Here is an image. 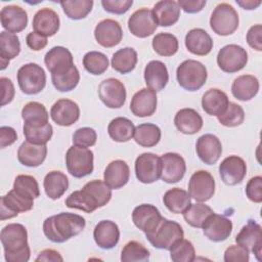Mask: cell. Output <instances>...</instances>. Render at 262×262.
Segmentation results:
<instances>
[{"mask_svg":"<svg viewBox=\"0 0 262 262\" xmlns=\"http://www.w3.org/2000/svg\"><path fill=\"white\" fill-rule=\"evenodd\" d=\"M217 118L220 124L225 127H236L244 122L245 112L241 105L229 102L226 110Z\"/></svg>","mask_w":262,"mask_h":262,"instance_id":"f5cc1de1","label":"cell"},{"mask_svg":"<svg viewBox=\"0 0 262 262\" xmlns=\"http://www.w3.org/2000/svg\"><path fill=\"white\" fill-rule=\"evenodd\" d=\"M247 42L250 47L257 51L262 50V26L260 24L252 26L247 33Z\"/></svg>","mask_w":262,"mask_h":262,"instance_id":"680465c9","label":"cell"},{"mask_svg":"<svg viewBox=\"0 0 262 262\" xmlns=\"http://www.w3.org/2000/svg\"><path fill=\"white\" fill-rule=\"evenodd\" d=\"M93 237L99 248L108 250L118 244L120 238V230L114 221L101 220L94 228Z\"/></svg>","mask_w":262,"mask_h":262,"instance_id":"83f0119b","label":"cell"},{"mask_svg":"<svg viewBox=\"0 0 262 262\" xmlns=\"http://www.w3.org/2000/svg\"><path fill=\"white\" fill-rule=\"evenodd\" d=\"M100 100L110 108H120L126 101V88L124 84L115 78L103 80L98 86Z\"/></svg>","mask_w":262,"mask_h":262,"instance_id":"7c38bea8","label":"cell"},{"mask_svg":"<svg viewBox=\"0 0 262 262\" xmlns=\"http://www.w3.org/2000/svg\"><path fill=\"white\" fill-rule=\"evenodd\" d=\"M196 155L207 165H214L222 154V145L219 138L213 134H204L195 143Z\"/></svg>","mask_w":262,"mask_h":262,"instance_id":"603a6c76","label":"cell"},{"mask_svg":"<svg viewBox=\"0 0 262 262\" xmlns=\"http://www.w3.org/2000/svg\"><path fill=\"white\" fill-rule=\"evenodd\" d=\"M66 15L71 19L85 18L93 7L92 0H66L59 2Z\"/></svg>","mask_w":262,"mask_h":262,"instance_id":"f6af8a7d","label":"cell"},{"mask_svg":"<svg viewBox=\"0 0 262 262\" xmlns=\"http://www.w3.org/2000/svg\"><path fill=\"white\" fill-rule=\"evenodd\" d=\"M13 189L18 193L31 199H37L40 195L38 182L31 175H17L14 179Z\"/></svg>","mask_w":262,"mask_h":262,"instance_id":"816d5d0a","label":"cell"},{"mask_svg":"<svg viewBox=\"0 0 262 262\" xmlns=\"http://www.w3.org/2000/svg\"><path fill=\"white\" fill-rule=\"evenodd\" d=\"M51 81L53 86L61 92H68L74 90L79 81L80 74L76 66H73L68 72L59 75H51Z\"/></svg>","mask_w":262,"mask_h":262,"instance_id":"7dc6e473","label":"cell"},{"mask_svg":"<svg viewBox=\"0 0 262 262\" xmlns=\"http://www.w3.org/2000/svg\"><path fill=\"white\" fill-rule=\"evenodd\" d=\"M130 110L136 117L144 118L154 115L157 110V94L150 88L137 91L130 102Z\"/></svg>","mask_w":262,"mask_h":262,"instance_id":"cb8c5ba5","label":"cell"},{"mask_svg":"<svg viewBox=\"0 0 262 262\" xmlns=\"http://www.w3.org/2000/svg\"><path fill=\"white\" fill-rule=\"evenodd\" d=\"M83 66L92 75H101L108 68V59L99 51H89L83 57Z\"/></svg>","mask_w":262,"mask_h":262,"instance_id":"681fc988","label":"cell"},{"mask_svg":"<svg viewBox=\"0 0 262 262\" xmlns=\"http://www.w3.org/2000/svg\"><path fill=\"white\" fill-rule=\"evenodd\" d=\"M250 252L239 245H232L224 252L225 262H248Z\"/></svg>","mask_w":262,"mask_h":262,"instance_id":"11a10c76","label":"cell"},{"mask_svg":"<svg viewBox=\"0 0 262 262\" xmlns=\"http://www.w3.org/2000/svg\"><path fill=\"white\" fill-rule=\"evenodd\" d=\"M154 50L162 56H172L178 51V39L170 33L157 34L151 42Z\"/></svg>","mask_w":262,"mask_h":262,"instance_id":"ee69618b","label":"cell"},{"mask_svg":"<svg viewBox=\"0 0 262 262\" xmlns=\"http://www.w3.org/2000/svg\"><path fill=\"white\" fill-rule=\"evenodd\" d=\"M93 152L87 147L73 145L66 154V165L69 173L82 178L93 172Z\"/></svg>","mask_w":262,"mask_h":262,"instance_id":"52a82bcc","label":"cell"},{"mask_svg":"<svg viewBox=\"0 0 262 262\" xmlns=\"http://www.w3.org/2000/svg\"><path fill=\"white\" fill-rule=\"evenodd\" d=\"M34 206V199L18 193L13 188L1 198L0 218L1 220L10 219L21 212L30 211Z\"/></svg>","mask_w":262,"mask_h":262,"instance_id":"8fae6325","label":"cell"},{"mask_svg":"<svg viewBox=\"0 0 262 262\" xmlns=\"http://www.w3.org/2000/svg\"><path fill=\"white\" fill-rule=\"evenodd\" d=\"M161 158L152 152H144L135 161V175L137 179L145 184L152 183L161 178Z\"/></svg>","mask_w":262,"mask_h":262,"instance_id":"30bf717a","label":"cell"},{"mask_svg":"<svg viewBox=\"0 0 262 262\" xmlns=\"http://www.w3.org/2000/svg\"><path fill=\"white\" fill-rule=\"evenodd\" d=\"M94 36L98 44L105 48H111L121 42L123 30L117 20L105 18L96 25Z\"/></svg>","mask_w":262,"mask_h":262,"instance_id":"ac0fdd59","label":"cell"},{"mask_svg":"<svg viewBox=\"0 0 262 262\" xmlns=\"http://www.w3.org/2000/svg\"><path fill=\"white\" fill-rule=\"evenodd\" d=\"M215 192V180L213 176L205 170L194 172L188 182V193L190 198L198 202L210 200Z\"/></svg>","mask_w":262,"mask_h":262,"instance_id":"4fadbf2b","label":"cell"},{"mask_svg":"<svg viewBox=\"0 0 262 262\" xmlns=\"http://www.w3.org/2000/svg\"><path fill=\"white\" fill-rule=\"evenodd\" d=\"M112 198V190L104 181L95 179L87 182L82 189L73 191L66 200V206L71 209L92 213L97 208L105 206Z\"/></svg>","mask_w":262,"mask_h":262,"instance_id":"6da1fadb","label":"cell"},{"mask_svg":"<svg viewBox=\"0 0 262 262\" xmlns=\"http://www.w3.org/2000/svg\"><path fill=\"white\" fill-rule=\"evenodd\" d=\"M151 11L157 24L161 27H169L176 24L180 16V7L173 0L157 2Z\"/></svg>","mask_w":262,"mask_h":262,"instance_id":"d6a6232c","label":"cell"},{"mask_svg":"<svg viewBox=\"0 0 262 262\" xmlns=\"http://www.w3.org/2000/svg\"><path fill=\"white\" fill-rule=\"evenodd\" d=\"M162 215L158 208L150 204H142L134 208L132 221L134 225L145 234L151 232L162 220Z\"/></svg>","mask_w":262,"mask_h":262,"instance_id":"d6986e66","label":"cell"},{"mask_svg":"<svg viewBox=\"0 0 262 262\" xmlns=\"http://www.w3.org/2000/svg\"><path fill=\"white\" fill-rule=\"evenodd\" d=\"M204 234L212 242L225 241L232 231V222L223 215L212 213L202 226Z\"/></svg>","mask_w":262,"mask_h":262,"instance_id":"2e32d148","label":"cell"},{"mask_svg":"<svg viewBox=\"0 0 262 262\" xmlns=\"http://www.w3.org/2000/svg\"><path fill=\"white\" fill-rule=\"evenodd\" d=\"M36 262H62L63 258L61 257V255L52 249H46L43 250L39 253V255L37 256Z\"/></svg>","mask_w":262,"mask_h":262,"instance_id":"e7e4bbea","label":"cell"},{"mask_svg":"<svg viewBox=\"0 0 262 262\" xmlns=\"http://www.w3.org/2000/svg\"><path fill=\"white\" fill-rule=\"evenodd\" d=\"M189 193L179 187L167 190L163 196V203L166 208L175 214H182L190 205Z\"/></svg>","mask_w":262,"mask_h":262,"instance_id":"74e56055","label":"cell"},{"mask_svg":"<svg viewBox=\"0 0 262 262\" xmlns=\"http://www.w3.org/2000/svg\"><path fill=\"white\" fill-rule=\"evenodd\" d=\"M59 16L51 8H42L38 10L33 18V29L45 37L53 36L57 33L59 29Z\"/></svg>","mask_w":262,"mask_h":262,"instance_id":"484cf974","label":"cell"},{"mask_svg":"<svg viewBox=\"0 0 262 262\" xmlns=\"http://www.w3.org/2000/svg\"><path fill=\"white\" fill-rule=\"evenodd\" d=\"M238 14L228 3L218 4L210 17V27L214 33L220 36L233 34L238 28Z\"/></svg>","mask_w":262,"mask_h":262,"instance_id":"8992f818","label":"cell"},{"mask_svg":"<svg viewBox=\"0 0 262 262\" xmlns=\"http://www.w3.org/2000/svg\"><path fill=\"white\" fill-rule=\"evenodd\" d=\"M158 24L154 17L152 11L147 8H141L134 11L128 19L129 31L138 38H145L154 34Z\"/></svg>","mask_w":262,"mask_h":262,"instance_id":"9a60e30c","label":"cell"},{"mask_svg":"<svg viewBox=\"0 0 262 262\" xmlns=\"http://www.w3.org/2000/svg\"><path fill=\"white\" fill-rule=\"evenodd\" d=\"M237 5H239L242 8L244 9H248V10H252V9H256L260 4H261V1L258 0V1H253V0H245V1H239L237 0L236 1Z\"/></svg>","mask_w":262,"mask_h":262,"instance_id":"03108f58","label":"cell"},{"mask_svg":"<svg viewBox=\"0 0 262 262\" xmlns=\"http://www.w3.org/2000/svg\"><path fill=\"white\" fill-rule=\"evenodd\" d=\"M246 194L254 203L262 202V177L255 176L251 178L246 185Z\"/></svg>","mask_w":262,"mask_h":262,"instance_id":"9f6ffc18","label":"cell"},{"mask_svg":"<svg viewBox=\"0 0 262 262\" xmlns=\"http://www.w3.org/2000/svg\"><path fill=\"white\" fill-rule=\"evenodd\" d=\"M97 134L94 129L90 127H83L77 129L73 134V143L75 145L89 147L96 143Z\"/></svg>","mask_w":262,"mask_h":262,"instance_id":"db71d44e","label":"cell"},{"mask_svg":"<svg viewBox=\"0 0 262 262\" xmlns=\"http://www.w3.org/2000/svg\"><path fill=\"white\" fill-rule=\"evenodd\" d=\"M208 73L206 67L194 59L181 62L176 70V78L179 85L187 91L201 89L207 81Z\"/></svg>","mask_w":262,"mask_h":262,"instance_id":"5b68a950","label":"cell"},{"mask_svg":"<svg viewBox=\"0 0 262 262\" xmlns=\"http://www.w3.org/2000/svg\"><path fill=\"white\" fill-rule=\"evenodd\" d=\"M174 124L181 133L192 135L202 129L203 119L195 110L185 107L176 113Z\"/></svg>","mask_w":262,"mask_h":262,"instance_id":"4dcf8cb0","label":"cell"},{"mask_svg":"<svg viewBox=\"0 0 262 262\" xmlns=\"http://www.w3.org/2000/svg\"><path fill=\"white\" fill-rule=\"evenodd\" d=\"M0 19L2 27L10 33H18L28 25L27 11L17 5H7L1 9Z\"/></svg>","mask_w":262,"mask_h":262,"instance_id":"d4e9b609","label":"cell"},{"mask_svg":"<svg viewBox=\"0 0 262 262\" xmlns=\"http://www.w3.org/2000/svg\"><path fill=\"white\" fill-rule=\"evenodd\" d=\"M20 52V42L17 35L2 31L0 33V60L1 70H4L9 60L16 57Z\"/></svg>","mask_w":262,"mask_h":262,"instance_id":"d590c367","label":"cell"},{"mask_svg":"<svg viewBox=\"0 0 262 262\" xmlns=\"http://www.w3.org/2000/svg\"><path fill=\"white\" fill-rule=\"evenodd\" d=\"M145 235L152 247L170 250L174 244L183 238L184 232L178 222L162 218L157 227Z\"/></svg>","mask_w":262,"mask_h":262,"instance_id":"277c9868","label":"cell"},{"mask_svg":"<svg viewBox=\"0 0 262 262\" xmlns=\"http://www.w3.org/2000/svg\"><path fill=\"white\" fill-rule=\"evenodd\" d=\"M132 0H102L101 5L103 9L110 13L123 14L132 6Z\"/></svg>","mask_w":262,"mask_h":262,"instance_id":"6f0895ef","label":"cell"},{"mask_svg":"<svg viewBox=\"0 0 262 262\" xmlns=\"http://www.w3.org/2000/svg\"><path fill=\"white\" fill-rule=\"evenodd\" d=\"M44 62L51 75L66 73L75 66L71 51L63 46H55L51 48L45 54Z\"/></svg>","mask_w":262,"mask_h":262,"instance_id":"7402d4cb","label":"cell"},{"mask_svg":"<svg viewBox=\"0 0 262 262\" xmlns=\"http://www.w3.org/2000/svg\"><path fill=\"white\" fill-rule=\"evenodd\" d=\"M27 45L34 51L42 50L47 45V37L37 33V32H31L26 37Z\"/></svg>","mask_w":262,"mask_h":262,"instance_id":"91938a15","label":"cell"},{"mask_svg":"<svg viewBox=\"0 0 262 262\" xmlns=\"http://www.w3.org/2000/svg\"><path fill=\"white\" fill-rule=\"evenodd\" d=\"M50 117L59 126H71L79 120L80 108L75 101L62 98L51 106Z\"/></svg>","mask_w":262,"mask_h":262,"instance_id":"44dd1931","label":"cell"},{"mask_svg":"<svg viewBox=\"0 0 262 262\" xmlns=\"http://www.w3.org/2000/svg\"><path fill=\"white\" fill-rule=\"evenodd\" d=\"M235 242L249 252L254 253L256 258L261 261L262 229L258 223H256L254 220H249L248 223L236 234Z\"/></svg>","mask_w":262,"mask_h":262,"instance_id":"5bb4252c","label":"cell"},{"mask_svg":"<svg viewBox=\"0 0 262 262\" xmlns=\"http://www.w3.org/2000/svg\"><path fill=\"white\" fill-rule=\"evenodd\" d=\"M178 5L187 13L200 12L206 5V0H179Z\"/></svg>","mask_w":262,"mask_h":262,"instance_id":"be15d7a7","label":"cell"},{"mask_svg":"<svg viewBox=\"0 0 262 262\" xmlns=\"http://www.w3.org/2000/svg\"><path fill=\"white\" fill-rule=\"evenodd\" d=\"M248 62L246 49L236 44L222 47L217 54V64L225 73H235L245 68Z\"/></svg>","mask_w":262,"mask_h":262,"instance_id":"9c48e42d","label":"cell"},{"mask_svg":"<svg viewBox=\"0 0 262 262\" xmlns=\"http://www.w3.org/2000/svg\"><path fill=\"white\" fill-rule=\"evenodd\" d=\"M24 134L29 142L35 144H46L52 137L53 128L51 124L47 123L42 126H32L24 124Z\"/></svg>","mask_w":262,"mask_h":262,"instance_id":"bcb514c9","label":"cell"},{"mask_svg":"<svg viewBox=\"0 0 262 262\" xmlns=\"http://www.w3.org/2000/svg\"><path fill=\"white\" fill-rule=\"evenodd\" d=\"M47 146L46 144H35L24 141L17 150L18 162L27 167H38L46 159Z\"/></svg>","mask_w":262,"mask_h":262,"instance_id":"f1b7e54d","label":"cell"},{"mask_svg":"<svg viewBox=\"0 0 262 262\" xmlns=\"http://www.w3.org/2000/svg\"><path fill=\"white\" fill-rule=\"evenodd\" d=\"M85 219L74 213L61 212L45 219L43 232L53 243H64L85 228Z\"/></svg>","mask_w":262,"mask_h":262,"instance_id":"7a4b0ae2","label":"cell"},{"mask_svg":"<svg viewBox=\"0 0 262 262\" xmlns=\"http://www.w3.org/2000/svg\"><path fill=\"white\" fill-rule=\"evenodd\" d=\"M162 174L161 178L167 183L180 181L186 171L184 159L176 152H167L161 157Z\"/></svg>","mask_w":262,"mask_h":262,"instance_id":"ffe728a7","label":"cell"},{"mask_svg":"<svg viewBox=\"0 0 262 262\" xmlns=\"http://www.w3.org/2000/svg\"><path fill=\"white\" fill-rule=\"evenodd\" d=\"M259 91V81L253 75L238 76L231 85L232 95L241 101H249Z\"/></svg>","mask_w":262,"mask_h":262,"instance_id":"836d02e7","label":"cell"},{"mask_svg":"<svg viewBox=\"0 0 262 262\" xmlns=\"http://www.w3.org/2000/svg\"><path fill=\"white\" fill-rule=\"evenodd\" d=\"M48 112L46 107L37 101L28 102L21 110V118L25 124L42 126L48 123Z\"/></svg>","mask_w":262,"mask_h":262,"instance_id":"b9f144b4","label":"cell"},{"mask_svg":"<svg viewBox=\"0 0 262 262\" xmlns=\"http://www.w3.org/2000/svg\"><path fill=\"white\" fill-rule=\"evenodd\" d=\"M219 173L225 184L236 185L243 181L247 174L246 162L241 157L229 156L219 165Z\"/></svg>","mask_w":262,"mask_h":262,"instance_id":"e0dca14e","label":"cell"},{"mask_svg":"<svg viewBox=\"0 0 262 262\" xmlns=\"http://www.w3.org/2000/svg\"><path fill=\"white\" fill-rule=\"evenodd\" d=\"M134 140L143 147H152L161 139V129L151 123H143L135 127Z\"/></svg>","mask_w":262,"mask_h":262,"instance_id":"60d3db41","label":"cell"},{"mask_svg":"<svg viewBox=\"0 0 262 262\" xmlns=\"http://www.w3.org/2000/svg\"><path fill=\"white\" fill-rule=\"evenodd\" d=\"M17 83L25 94H38L46 85V74L39 64L34 62L26 63L17 71Z\"/></svg>","mask_w":262,"mask_h":262,"instance_id":"ba28073f","label":"cell"},{"mask_svg":"<svg viewBox=\"0 0 262 262\" xmlns=\"http://www.w3.org/2000/svg\"><path fill=\"white\" fill-rule=\"evenodd\" d=\"M229 103L225 92L217 88H211L202 97V107L210 116H220Z\"/></svg>","mask_w":262,"mask_h":262,"instance_id":"e575fe53","label":"cell"},{"mask_svg":"<svg viewBox=\"0 0 262 262\" xmlns=\"http://www.w3.org/2000/svg\"><path fill=\"white\" fill-rule=\"evenodd\" d=\"M17 139V135L15 130L9 126H2L0 128V145L2 148L11 145Z\"/></svg>","mask_w":262,"mask_h":262,"instance_id":"6125c7cd","label":"cell"},{"mask_svg":"<svg viewBox=\"0 0 262 262\" xmlns=\"http://www.w3.org/2000/svg\"><path fill=\"white\" fill-rule=\"evenodd\" d=\"M170 258L174 262H192L195 260V251L191 242L180 239L170 249Z\"/></svg>","mask_w":262,"mask_h":262,"instance_id":"f907efd6","label":"cell"},{"mask_svg":"<svg viewBox=\"0 0 262 262\" xmlns=\"http://www.w3.org/2000/svg\"><path fill=\"white\" fill-rule=\"evenodd\" d=\"M0 238L7 262L29 261L31 251L28 244V232L23 224L10 223L4 226Z\"/></svg>","mask_w":262,"mask_h":262,"instance_id":"3957f363","label":"cell"},{"mask_svg":"<svg viewBox=\"0 0 262 262\" xmlns=\"http://www.w3.org/2000/svg\"><path fill=\"white\" fill-rule=\"evenodd\" d=\"M212 213H214L213 210L208 205H205L201 202L196 204H190L182 214L187 224L195 228H202L206 219Z\"/></svg>","mask_w":262,"mask_h":262,"instance_id":"7bdbcfd3","label":"cell"},{"mask_svg":"<svg viewBox=\"0 0 262 262\" xmlns=\"http://www.w3.org/2000/svg\"><path fill=\"white\" fill-rule=\"evenodd\" d=\"M144 80L148 88L155 91L163 90L169 81V74L165 63L160 60L149 61L144 69Z\"/></svg>","mask_w":262,"mask_h":262,"instance_id":"1f68e13d","label":"cell"},{"mask_svg":"<svg viewBox=\"0 0 262 262\" xmlns=\"http://www.w3.org/2000/svg\"><path fill=\"white\" fill-rule=\"evenodd\" d=\"M135 131V126L131 120L118 117L113 119L107 126V133L110 137L117 142H126L129 141Z\"/></svg>","mask_w":262,"mask_h":262,"instance_id":"f35d334b","label":"cell"},{"mask_svg":"<svg viewBox=\"0 0 262 262\" xmlns=\"http://www.w3.org/2000/svg\"><path fill=\"white\" fill-rule=\"evenodd\" d=\"M130 177L128 164L123 160L112 161L105 168L103 180L111 189H119L127 184Z\"/></svg>","mask_w":262,"mask_h":262,"instance_id":"4316f807","label":"cell"},{"mask_svg":"<svg viewBox=\"0 0 262 262\" xmlns=\"http://www.w3.org/2000/svg\"><path fill=\"white\" fill-rule=\"evenodd\" d=\"M185 46L190 53L203 56L211 52L213 48V40L205 30L195 28L186 34Z\"/></svg>","mask_w":262,"mask_h":262,"instance_id":"f546056e","label":"cell"},{"mask_svg":"<svg viewBox=\"0 0 262 262\" xmlns=\"http://www.w3.org/2000/svg\"><path fill=\"white\" fill-rule=\"evenodd\" d=\"M43 186L48 198L57 200L68 190L69 179L60 171H51L45 176Z\"/></svg>","mask_w":262,"mask_h":262,"instance_id":"8d00e7d4","label":"cell"},{"mask_svg":"<svg viewBox=\"0 0 262 262\" xmlns=\"http://www.w3.org/2000/svg\"><path fill=\"white\" fill-rule=\"evenodd\" d=\"M0 82H1V87H2L1 105L3 106L12 101V99L14 97V86H13L11 80L6 77H1Z\"/></svg>","mask_w":262,"mask_h":262,"instance_id":"94428289","label":"cell"},{"mask_svg":"<svg viewBox=\"0 0 262 262\" xmlns=\"http://www.w3.org/2000/svg\"><path fill=\"white\" fill-rule=\"evenodd\" d=\"M148 260V250L136 241L127 243L121 253V261L123 262H146Z\"/></svg>","mask_w":262,"mask_h":262,"instance_id":"c3c4849f","label":"cell"},{"mask_svg":"<svg viewBox=\"0 0 262 262\" xmlns=\"http://www.w3.org/2000/svg\"><path fill=\"white\" fill-rule=\"evenodd\" d=\"M137 63V52L132 47L119 49L113 54L112 67L121 74H127L134 70Z\"/></svg>","mask_w":262,"mask_h":262,"instance_id":"ab89813d","label":"cell"}]
</instances>
